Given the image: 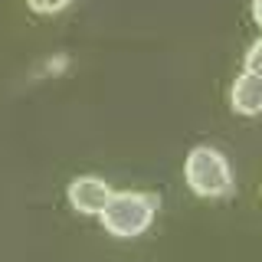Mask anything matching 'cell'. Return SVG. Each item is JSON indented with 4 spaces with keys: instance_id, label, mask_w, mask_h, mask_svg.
<instances>
[{
    "instance_id": "5",
    "label": "cell",
    "mask_w": 262,
    "mask_h": 262,
    "mask_svg": "<svg viewBox=\"0 0 262 262\" xmlns=\"http://www.w3.org/2000/svg\"><path fill=\"white\" fill-rule=\"evenodd\" d=\"M27 4H30L33 13H59V10H66V7L72 4V0H27Z\"/></svg>"
},
{
    "instance_id": "6",
    "label": "cell",
    "mask_w": 262,
    "mask_h": 262,
    "mask_svg": "<svg viewBox=\"0 0 262 262\" xmlns=\"http://www.w3.org/2000/svg\"><path fill=\"white\" fill-rule=\"evenodd\" d=\"M246 72H256V76H262V36L249 46V53H246Z\"/></svg>"
},
{
    "instance_id": "4",
    "label": "cell",
    "mask_w": 262,
    "mask_h": 262,
    "mask_svg": "<svg viewBox=\"0 0 262 262\" xmlns=\"http://www.w3.org/2000/svg\"><path fill=\"white\" fill-rule=\"evenodd\" d=\"M229 105H233L236 115H246V118L262 115V76L243 72V76L233 82V89H229Z\"/></svg>"
},
{
    "instance_id": "2",
    "label": "cell",
    "mask_w": 262,
    "mask_h": 262,
    "mask_svg": "<svg viewBox=\"0 0 262 262\" xmlns=\"http://www.w3.org/2000/svg\"><path fill=\"white\" fill-rule=\"evenodd\" d=\"M184 177L190 184V190L196 196H207V200H216V196H226L233 190V170H229V161L216 147H193L184 161Z\"/></svg>"
},
{
    "instance_id": "3",
    "label": "cell",
    "mask_w": 262,
    "mask_h": 262,
    "mask_svg": "<svg viewBox=\"0 0 262 262\" xmlns=\"http://www.w3.org/2000/svg\"><path fill=\"white\" fill-rule=\"evenodd\" d=\"M108 196H112V187L95 174H82V177H76L69 184L72 210L85 213V216H98V213L105 210V203H108Z\"/></svg>"
},
{
    "instance_id": "7",
    "label": "cell",
    "mask_w": 262,
    "mask_h": 262,
    "mask_svg": "<svg viewBox=\"0 0 262 262\" xmlns=\"http://www.w3.org/2000/svg\"><path fill=\"white\" fill-rule=\"evenodd\" d=\"M252 20L262 27V0H252Z\"/></svg>"
},
{
    "instance_id": "1",
    "label": "cell",
    "mask_w": 262,
    "mask_h": 262,
    "mask_svg": "<svg viewBox=\"0 0 262 262\" xmlns=\"http://www.w3.org/2000/svg\"><path fill=\"white\" fill-rule=\"evenodd\" d=\"M154 210H158V196L154 193H135V190H121L112 193L105 210L98 213L102 226L108 229L118 239H131V236H141L154 220Z\"/></svg>"
}]
</instances>
